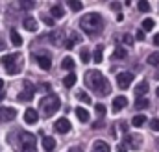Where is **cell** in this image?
I'll list each match as a JSON object with an SVG mask.
<instances>
[{
    "label": "cell",
    "instance_id": "obj_1",
    "mask_svg": "<svg viewBox=\"0 0 159 152\" xmlns=\"http://www.w3.org/2000/svg\"><path fill=\"white\" fill-rule=\"evenodd\" d=\"M85 80H87V85H89L98 97H106V95H109V91H111V83H109V80L102 74L100 71H87Z\"/></svg>",
    "mask_w": 159,
    "mask_h": 152
},
{
    "label": "cell",
    "instance_id": "obj_2",
    "mask_svg": "<svg viewBox=\"0 0 159 152\" xmlns=\"http://www.w3.org/2000/svg\"><path fill=\"white\" fill-rule=\"evenodd\" d=\"M80 28L87 34V36H96L102 32L104 28V21L100 13H87L80 19Z\"/></svg>",
    "mask_w": 159,
    "mask_h": 152
},
{
    "label": "cell",
    "instance_id": "obj_3",
    "mask_svg": "<svg viewBox=\"0 0 159 152\" xmlns=\"http://www.w3.org/2000/svg\"><path fill=\"white\" fill-rule=\"evenodd\" d=\"M37 150V139L30 132H17V143L15 152H35Z\"/></svg>",
    "mask_w": 159,
    "mask_h": 152
},
{
    "label": "cell",
    "instance_id": "obj_4",
    "mask_svg": "<svg viewBox=\"0 0 159 152\" xmlns=\"http://www.w3.org/2000/svg\"><path fill=\"white\" fill-rule=\"evenodd\" d=\"M2 65L7 71V74H19L22 69V58L20 54H7L2 58Z\"/></svg>",
    "mask_w": 159,
    "mask_h": 152
},
{
    "label": "cell",
    "instance_id": "obj_5",
    "mask_svg": "<svg viewBox=\"0 0 159 152\" xmlns=\"http://www.w3.org/2000/svg\"><path fill=\"white\" fill-rule=\"evenodd\" d=\"M41 108H43L44 117H52V115L61 108V100H59L57 95H48V97H44L41 100Z\"/></svg>",
    "mask_w": 159,
    "mask_h": 152
},
{
    "label": "cell",
    "instance_id": "obj_6",
    "mask_svg": "<svg viewBox=\"0 0 159 152\" xmlns=\"http://www.w3.org/2000/svg\"><path fill=\"white\" fill-rule=\"evenodd\" d=\"M133 78H135L133 73H120V74H117V83H119L120 89H128L131 85Z\"/></svg>",
    "mask_w": 159,
    "mask_h": 152
},
{
    "label": "cell",
    "instance_id": "obj_7",
    "mask_svg": "<svg viewBox=\"0 0 159 152\" xmlns=\"http://www.w3.org/2000/svg\"><path fill=\"white\" fill-rule=\"evenodd\" d=\"M48 39H50L52 45H56V46H63V43H65V39H67L65 30H54V32L48 36Z\"/></svg>",
    "mask_w": 159,
    "mask_h": 152
},
{
    "label": "cell",
    "instance_id": "obj_8",
    "mask_svg": "<svg viewBox=\"0 0 159 152\" xmlns=\"http://www.w3.org/2000/svg\"><path fill=\"white\" fill-rule=\"evenodd\" d=\"M34 93H35V85H32L30 82H24V91H22V93H19V100L28 102V100H32Z\"/></svg>",
    "mask_w": 159,
    "mask_h": 152
},
{
    "label": "cell",
    "instance_id": "obj_9",
    "mask_svg": "<svg viewBox=\"0 0 159 152\" xmlns=\"http://www.w3.org/2000/svg\"><path fill=\"white\" fill-rule=\"evenodd\" d=\"M15 117H17V110L15 108H6V106L0 108V122H9Z\"/></svg>",
    "mask_w": 159,
    "mask_h": 152
},
{
    "label": "cell",
    "instance_id": "obj_10",
    "mask_svg": "<svg viewBox=\"0 0 159 152\" xmlns=\"http://www.w3.org/2000/svg\"><path fill=\"white\" fill-rule=\"evenodd\" d=\"M54 128H56V132H59V134H67V132H70V121L69 119H57L56 121V124H54Z\"/></svg>",
    "mask_w": 159,
    "mask_h": 152
},
{
    "label": "cell",
    "instance_id": "obj_11",
    "mask_svg": "<svg viewBox=\"0 0 159 152\" xmlns=\"http://www.w3.org/2000/svg\"><path fill=\"white\" fill-rule=\"evenodd\" d=\"M24 121H26V124H35L39 121V115H37V112L34 108H28L24 112Z\"/></svg>",
    "mask_w": 159,
    "mask_h": 152
},
{
    "label": "cell",
    "instance_id": "obj_12",
    "mask_svg": "<svg viewBox=\"0 0 159 152\" xmlns=\"http://www.w3.org/2000/svg\"><path fill=\"white\" fill-rule=\"evenodd\" d=\"M126 141H128V145H129L131 149H139V147H141V143H143V137H141L139 134H129Z\"/></svg>",
    "mask_w": 159,
    "mask_h": 152
},
{
    "label": "cell",
    "instance_id": "obj_13",
    "mask_svg": "<svg viewBox=\"0 0 159 152\" xmlns=\"http://www.w3.org/2000/svg\"><path fill=\"white\" fill-rule=\"evenodd\" d=\"M126 104H128V98H126L124 95L115 97V98H113V112H120L122 108H126Z\"/></svg>",
    "mask_w": 159,
    "mask_h": 152
},
{
    "label": "cell",
    "instance_id": "obj_14",
    "mask_svg": "<svg viewBox=\"0 0 159 152\" xmlns=\"http://www.w3.org/2000/svg\"><path fill=\"white\" fill-rule=\"evenodd\" d=\"M35 59H37V65H39L43 71H48V69L52 67V59H50L48 56H37Z\"/></svg>",
    "mask_w": 159,
    "mask_h": 152
},
{
    "label": "cell",
    "instance_id": "obj_15",
    "mask_svg": "<svg viewBox=\"0 0 159 152\" xmlns=\"http://www.w3.org/2000/svg\"><path fill=\"white\" fill-rule=\"evenodd\" d=\"M78 43H80V36H78V32H72V36H70V37H69V39H65L63 46L70 50V48H74V45H78Z\"/></svg>",
    "mask_w": 159,
    "mask_h": 152
},
{
    "label": "cell",
    "instance_id": "obj_16",
    "mask_svg": "<svg viewBox=\"0 0 159 152\" xmlns=\"http://www.w3.org/2000/svg\"><path fill=\"white\" fill-rule=\"evenodd\" d=\"M91 152H109V145H107L106 141H102V139H100V141H94Z\"/></svg>",
    "mask_w": 159,
    "mask_h": 152
},
{
    "label": "cell",
    "instance_id": "obj_17",
    "mask_svg": "<svg viewBox=\"0 0 159 152\" xmlns=\"http://www.w3.org/2000/svg\"><path fill=\"white\" fill-rule=\"evenodd\" d=\"M43 149H44L46 152H52L54 149H56V139L44 135V137H43Z\"/></svg>",
    "mask_w": 159,
    "mask_h": 152
},
{
    "label": "cell",
    "instance_id": "obj_18",
    "mask_svg": "<svg viewBox=\"0 0 159 152\" xmlns=\"http://www.w3.org/2000/svg\"><path fill=\"white\" fill-rule=\"evenodd\" d=\"M24 28H26L28 32H35V30H37V21H35L34 17H26V19H24Z\"/></svg>",
    "mask_w": 159,
    "mask_h": 152
},
{
    "label": "cell",
    "instance_id": "obj_19",
    "mask_svg": "<svg viewBox=\"0 0 159 152\" xmlns=\"http://www.w3.org/2000/svg\"><path fill=\"white\" fill-rule=\"evenodd\" d=\"M146 93H148V82H141V83L135 85V95H137V98L143 97V95H146Z\"/></svg>",
    "mask_w": 159,
    "mask_h": 152
},
{
    "label": "cell",
    "instance_id": "obj_20",
    "mask_svg": "<svg viewBox=\"0 0 159 152\" xmlns=\"http://www.w3.org/2000/svg\"><path fill=\"white\" fill-rule=\"evenodd\" d=\"M9 39H11V43H13L15 46H20V45H22V37H20V34H19L17 30H11V32H9Z\"/></svg>",
    "mask_w": 159,
    "mask_h": 152
},
{
    "label": "cell",
    "instance_id": "obj_21",
    "mask_svg": "<svg viewBox=\"0 0 159 152\" xmlns=\"http://www.w3.org/2000/svg\"><path fill=\"white\" fill-rule=\"evenodd\" d=\"M50 15H54L52 19H61V17L65 15V11H63L61 6H52V7H50Z\"/></svg>",
    "mask_w": 159,
    "mask_h": 152
},
{
    "label": "cell",
    "instance_id": "obj_22",
    "mask_svg": "<svg viewBox=\"0 0 159 152\" xmlns=\"http://www.w3.org/2000/svg\"><path fill=\"white\" fill-rule=\"evenodd\" d=\"M76 117L80 119V122H87L89 121V112L85 108H76Z\"/></svg>",
    "mask_w": 159,
    "mask_h": 152
},
{
    "label": "cell",
    "instance_id": "obj_23",
    "mask_svg": "<svg viewBox=\"0 0 159 152\" xmlns=\"http://www.w3.org/2000/svg\"><path fill=\"white\" fill-rule=\"evenodd\" d=\"M102 52H104V46H102V45H98V46H96V50H94V54H93V59H94V63H102V61H104V58H102Z\"/></svg>",
    "mask_w": 159,
    "mask_h": 152
},
{
    "label": "cell",
    "instance_id": "obj_24",
    "mask_svg": "<svg viewBox=\"0 0 159 152\" xmlns=\"http://www.w3.org/2000/svg\"><path fill=\"white\" fill-rule=\"evenodd\" d=\"M74 65H76V63H74V59H72L70 56H67V58L61 61V67H63V69H67V71H72V69H74Z\"/></svg>",
    "mask_w": 159,
    "mask_h": 152
},
{
    "label": "cell",
    "instance_id": "obj_25",
    "mask_svg": "<svg viewBox=\"0 0 159 152\" xmlns=\"http://www.w3.org/2000/svg\"><path fill=\"white\" fill-rule=\"evenodd\" d=\"M148 106H150V102H148L144 97H139V98L135 100V108H137V110H146Z\"/></svg>",
    "mask_w": 159,
    "mask_h": 152
},
{
    "label": "cell",
    "instance_id": "obj_26",
    "mask_svg": "<svg viewBox=\"0 0 159 152\" xmlns=\"http://www.w3.org/2000/svg\"><path fill=\"white\" fill-rule=\"evenodd\" d=\"M144 122H146V117H144V115H135V117L131 119V124H133L135 128H139V126H143Z\"/></svg>",
    "mask_w": 159,
    "mask_h": 152
},
{
    "label": "cell",
    "instance_id": "obj_27",
    "mask_svg": "<svg viewBox=\"0 0 159 152\" xmlns=\"http://www.w3.org/2000/svg\"><path fill=\"white\" fill-rule=\"evenodd\" d=\"M76 74H67L65 78H63V83H65V87H72L74 83H76Z\"/></svg>",
    "mask_w": 159,
    "mask_h": 152
},
{
    "label": "cell",
    "instance_id": "obj_28",
    "mask_svg": "<svg viewBox=\"0 0 159 152\" xmlns=\"http://www.w3.org/2000/svg\"><path fill=\"white\" fill-rule=\"evenodd\" d=\"M126 56H128V52H126L122 46H117V50L113 52V59H124Z\"/></svg>",
    "mask_w": 159,
    "mask_h": 152
},
{
    "label": "cell",
    "instance_id": "obj_29",
    "mask_svg": "<svg viewBox=\"0 0 159 152\" xmlns=\"http://www.w3.org/2000/svg\"><path fill=\"white\" fill-rule=\"evenodd\" d=\"M148 63H150V65H154V67H157V65H159V52H154V54H150V56H148Z\"/></svg>",
    "mask_w": 159,
    "mask_h": 152
},
{
    "label": "cell",
    "instance_id": "obj_30",
    "mask_svg": "<svg viewBox=\"0 0 159 152\" xmlns=\"http://www.w3.org/2000/svg\"><path fill=\"white\" fill-rule=\"evenodd\" d=\"M69 6H70V9H74V11H81V7H83V4L78 2V0H69Z\"/></svg>",
    "mask_w": 159,
    "mask_h": 152
},
{
    "label": "cell",
    "instance_id": "obj_31",
    "mask_svg": "<svg viewBox=\"0 0 159 152\" xmlns=\"http://www.w3.org/2000/svg\"><path fill=\"white\" fill-rule=\"evenodd\" d=\"M139 9L144 11V13H148V11H150V4H148L146 0H141V2H139Z\"/></svg>",
    "mask_w": 159,
    "mask_h": 152
},
{
    "label": "cell",
    "instance_id": "obj_32",
    "mask_svg": "<svg viewBox=\"0 0 159 152\" xmlns=\"http://www.w3.org/2000/svg\"><path fill=\"white\" fill-rule=\"evenodd\" d=\"M154 28V21L152 19H144L143 21V30H152Z\"/></svg>",
    "mask_w": 159,
    "mask_h": 152
},
{
    "label": "cell",
    "instance_id": "obj_33",
    "mask_svg": "<svg viewBox=\"0 0 159 152\" xmlns=\"http://www.w3.org/2000/svg\"><path fill=\"white\" fill-rule=\"evenodd\" d=\"M94 110H96V113L100 115V117H104V115H106V112H107L104 104H96V106H94Z\"/></svg>",
    "mask_w": 159,
    "mask_h": 152
},
{
    "label": "cell",
    "instance_id": "obj_34",
    "mask_svg": "<svg viewBox=\"0 0 159 152\" xmlns=\"http://www.w3.org/2000/svg\"><path fill=\"white\" fill-rule=\"evenodd\" d=\"M41 19H43V22H44L46 26H54V24H56V21H54L52 17H48V15H43Z\"/></svg>",
    "mask_w": 159,
    "mask_h": 152
},
{
    "label": "cell",
    "instance_id": "obj_35",
    "mask_svg": "<svg viewBox=\"0 0 159 152\" xmlns=\"http://www.w3.org/2000/svg\"><path fill=\"white\" fill-rule=\"evenodd\" d=\"M80 56H81V61H83V63H89V61H91V56H89V50H85V48H83Z\"/></svg>",
    "mask_w": 159,
    "mask_h": 152
},
{
    "label": "cell",
    "instance_id": "obj_36",
    "mask_svg": "<svg viewBox=\"0 0 159 152\" xmlns=\"http://www.w3.org/2000/svg\"><path fill=\"white\" fill-rule=\"evenodd\" d=\"M78 98L81 100V102H85V104H89V102H91L89 95H87V93H83V91H80V93H78Z\"/></svg>",
    "mask_w": 159,
    "mask_h": 152
},
{
    "label": "cell",
    "instance_id": "obj_37",
    "mask_svg": "<svg viewBox=\"0 0 159 152\" xmlns=\"http://www.w3.org/2000/svg\"><path fill=\"white\" fill-rule=\"evenodd\" d=\"M19 6H20L22 9H34V7H35V2H20Z\"/></svg>",
    "mask_w": 159,
    "mask_h": 152
},
{
    "label": "cell",
    "instance_id": "obj_38",
    "mask_svg": "<svg viewBox=\"0 0 159 152\" xmlns=\"http://www.w3.org/2000/svg\"><path fill=\"white\" fill-rule=\"evenodd\" d=\"M150 126H152V130H154V132H159V119H152Z\"/></svg>",
    "mask_w": 159,
    "mask_h": 152
},
{
    "label": "cell",
    "instance_id": "obj_39",
    "mask_svg": "<svg viewBox=\"0 0 159 152\" xmlns=\"http://www.w3.org/2000/svg\"><path fill=\"white\" fill-rule=\"evenodd\" d=\"M122 41H124L126 45H131V43H133V39H131V36H128V34H124V36H122Z\"/></svg>",
    "mask_w": 159,
    "mask_h": 152
},
{
    "label": "cell",
    "instance_id": "obj_40",
    "mask_svg": "<svg viewBox=\"0 0 159 152\" xmlns=\"http://www.w3.org/2000/svg\"><path fill=\"white\" fill-rule=\"evenodd\" d=\"M135 37H137V41H144V32H143V30H137Z\"/></svg>",
    "mask_w": 159,
    "mask_h": 152
},
{
    "label": "cell",
    "instance_id": "obj_41",
    "mask_svg": "<svg viewBox=\"0 0 159 152\" xmlns=\"http://www.w3.org/2000/svg\"><path fill=\"white\" fill-rule=\"evenodd\" d=\"M117 152H128V149H126L124 145H119V147H117Z\"/></svg>",
    "mask_w": 159,
    "mask_h": 152
},
{
    "label": "cell",
    "instance_id": "obj_42",
    "mask_svg": "<svg viewBox=\"0 0 159 152\" xmlns=\"http://www.w3.org/2000/svg\"><path fill=\"white\" fill-rule=\"evenodd\" d=\"M111 7H113V9H120V4H119V2H113V4H111Z\"/></svg>",
    "mask_w": 159,
    "mask_h": 152
},
{
    "label": "cell",
    "instance_id": "obj_43",
    "mask_svg": "<svg viewBox=\"0 0 159 152\" xmlns=\"http://www.w3.org/2000/svg\"><path fill=\"white\" fill-rule=\"evenodd\" d=\"M154 45H157V46H159V34L154 36Z\"/></svg>",
    "mask_w": 159,
    "mask_h": 152
},
{
    "label": "cell",
    "instance_id": "obj_44",
    "mask_svg": "<svg viewBox=\"0 0 159 152\" xmlns=\"http://www.w3.org/2000/svg\"><path fill=\"white\" fill-rule=\"evenodd\" d=\"M4 97H6V93H4V91H0V102L4 100Z\"/></svg>",
    "mask_w": 159,
    "mask_h": 152
},
{
    "label": "cell",
    "instance_id": "obj_45",
    "mask_svg": "<svg viewBox=\"0 0 159 152\" xmlns=\"http://www.w3.org/2000/svg\"><path fill=\"white\" fill-rule=\"evenodd\" d=\"M0 91H4V80L0 78Z\"/></svg>",
    "mask_w": 159,
    "mask_h": 152
},
{
    "label": "cell",
    "instance_id": "obj_46",
    "mask_svg": "<svg viewBox=\"0 0 159 152\" xmlns=\"http://www.w3.org/2000/svg\"><path fill=\"white\" fill-rule=\"evenodd\" d=\"M69 152H80V150H76V149H70V150H69Z\"/></svg>",
    "mask_w": 159,
    "mask_h": 152
},
{
    "label": "cell",
    "instance_id": "obj_47",
    "mask_svg": "<svg viewBox=\"0 0 159 152\" xmlns=\"http://www.w3.org/2000/svg\"><path fill=\"white\" fill-rule=\"evenodd\" d=\"M156 93H157V97H159V87H157V91H156Z\"/></svg>",
    "mask_w": 159,
    "mask_h": 152
},
{
    "label": "cell",
    "instance_id": "obj_48",
    "mask_svg": "<svg viewBox=\"0 0 159 152\" xmlns=\"http://www.w3.org/2000/svg\"><path fill=\"white\" fill-rule=\"evenodd\" d=\"M157 145H159V141H157Z\"/></svg>",
    "mask_w": 159,
    "mask_h": 152
}]
</instances>
